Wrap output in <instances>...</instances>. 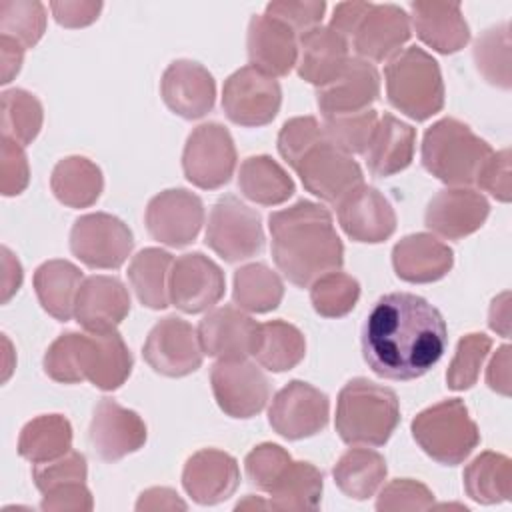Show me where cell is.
Returning a JSON list of instances; mask_svg holds the SVG:
<instances>
[{
  "label": "cell",
  "instance_id": "6da1fadb",
  "mask_svg": "<svg viewBox=\"0 0 512 512\" xmlns=\"http://www.w3.org/2000/svg\"><path fill=\"white\" fill-rule=\"evenodd\" d=\"M448 330L442 314L422 296L390 292L376 300L362 326V356L388 380H416L444 356Z\"/></svg>",
  "mask_w": 512,
  "mask_h": 512
},
{
  "label": "cell",
  "instance_id": "7a4b0ae2",
  "mask_svg": "<svg viewBox=\"0 0 512 512\" xmlns=\"http://www.w3.org/2000/svg\"><path fill=\"white\" fill-rule=\"evenodd\" d=\"M272 258L288 282L310 288L320 276L340 270L344 246L336 234L332 214L310 200L272 212L268 216Z\"/></svg>",
  "mask_w": 512,
  "mask_h": 512
},
{
  "label": "cell",
  "instance_id": "3957f363",
  "mask_svg": "<svg viewBox=\"0 0 512 512\" xmlns=\"http://www.w3.org/2000/svg\"><path fill=\"white\" fill-rule=\"evenodd\" d=\"M44 372L60 384L88 380L92 386L112 392L130 376L134 358L122 336L112 332H66L46 350Z\"/></svg>",
  "mask_w": 512,
  "mask_h": 512
},
{
  "label": "cell",
  "instance_id": "277c9868",
  "mask_svg": "<svg viewBox=\"0 0 512 512\" xmlns=\"http://www.w3.org/2000/svg\"><path fill=\"white\" fill-rule=\"evenodd\" d=\"M400 422L392 388L368 378H352L338 394L336 432L350 446H384Z\"/></svg>",
  "mask_w": 512,
  "mask_h": 512
},
{
  "label": "cell",
  "instance_id": "5b68a950",
  "mask_svg": "<svg viewBox=\"0 0 512 512\" xmlns=\"http://www.w3.org/2000/svg\"><path fill=\"white\" fill-rule=\"evenodd\" d=\"M492 152L484 138L456 118L434 122L422 138V166L452 188L474 184Z\"/></svg>",
  "mask_w": 512,
  "mask_h": 512
},
{
  "label": "cell",
  "instance_id": "8992f818",
  "mask_svg": "<svg viewBox=\"0 0 512 512\" xmlns=\"http://www.w3.org/2000/svg\"><path fill=\"white\" fill-rule=\"evenodd\" d=\"M388 102L416 122L444 108V82L438 62L422 48L410 46L384 68Z\"/></svg>",
  "mask_w": 512,
  "mask_h": 512
},
{
  "label": "cell",
  "instance_id": "52a82bcc",
  "mask_svg": "<svg viewBox=\"0 0 512 512\" xmlns=\"http://www.w3.org/2000/svg\"><path fill=\"white\" fill-rule=\"evenodd\" d=\"M416 444L444 466L462 464L480 444V432L460 398H448L418 412L410 424Z\"/></svg>",
  "mask_w": 512,
  "mask_h": 512
},
{
  "label": "cell",
  "instance_id": "ba28073f",
  "mask_svg": "<svg viewBox=\"0 0 512 512\" xmlns=\"http://www.w3.org/2000/svg\"><path fill=\"white\" fill-rule=\"evenodd\" d=\"M204 242L226 262L248 260L264 248L262 218L240 198L226 194L210 210Z\"/></svg>",
  "mask_w": 512,
  "mask_h": 512
},
{
  "label": "cell",
  "instance_id": "9c48e42d",
  "mask_svg": "<svg viewBox=\"0 0 512 512\" xmlns=\"http://www.w3.org/2000/svg\"><path fill=\"white\" fill-rule=\"evenodd\" d=\"M236 168V146L218 122L196 126L184 144L182 170L190 184L202 190H218L230 182Z\"/></svg>",
  "mask_w": 512,
  "mask_h": 512
},
{
  "label": "cell",
  "instance_id": "30bf717a",
  "mask_svg": "<svg viewBox=\"0 0 512 512\" xmlns=\"http://www.w3.org/2000/svg\"><path fill=\"white\" fill-rule=\"evenodd\" d=\"M134 248L130 228L106 212L84 214L70 230V250L88 268H120Z\"/></svg>",
  "mask_w": 512,
  "mask_h": 512
},
{
  "label": "cell",
  "instance_id": "8fae6325",
  "mask_svg": "<svg viewBox=\"0 0 512 512\" xmlns=\"http://www.w3.org/2000/svg\"><path fill=\"white\" fill-rule=\"evenodd\" d=\"M282 104V88L276 78L244 66L230 74L222 88V110L238 126L258 128L270 124Z\"/></svg>",
  "mask_w": 512,
  "mask_h": 512
},
{
  "label": "cell",
  "instance_id": "7c38bea8",
  "mask_svg": "<svg viewBox=\"0 0 512 512\" xmlns=\"http://www.w3.org/2000/svg\"><path fill=\"white\" fill-rule=\"evenodd\" d=\"M328 416V396L304 380H290L274 394L268 408L272 430L286 440L316 436L326 428Z\"/></svg>",
  "mask_w": 512,
  "mask_h": 512
},
{
  "label": "cell",
  "instance_id": "4fadbf2b",
  "mask_svg": "<svg viewBox=\"0 0 512 512\" xmlns=\"http://www.w3.org/2000/svg\"><path fill=\"white\" fill-rule=\"evenodd\" d=\"M294 170L310 194L334 206L364 180L360 164L328 138L310 148Z\"/></svg>",
  "mask_w": 512,
  "mask_h": 512
},
{
  "label": "cell",
  "instance_id": "5bb4252c",
  "mask_svg": "<svg viewBox=\"0 0 512 512\" xmlns=\"http://www.w3.org/2000/svg\"><path fill=\"white\" fill-rule=\"evenodd\" d=\"M202 354L196 328L178 316L158 320L142 346L148 366L168 378H182L196 372L202 366Z\"/></svg>",
  "mask_w": 512,
  "mask_h": 512
},
{
  "label": "cell",
  "instance_id": "9a60e30c",
  "mask_svg": "<svg viewBox=\"0 0 512 512\" xmlns=\"http://www.w3.org/2000/svg\"><path fill=\"white\" fill-rule=\"evenodd\" d=\"M216 404L230 418H252L260 414L270 398V382L264 372L244 360H218L210 370Z\"/></svg>",
  "mask_w": 512,
  "mask_h": 512
},
{
  "label": "cell",
  "instance_id": "2e32d148",
  "mask_svg": "<svg viewBox=\"0 0 512 512\" xmlns=\"http://www.w3.org/2000/svg\"><path fill=\"white\" fill-rule=\"evenodd\" d=\"M226 278L222 268L202 252H188L174 260L168 276V298L178 310L198 314L220 302Z\"/></svg>",
  "mask_w": 512,
  "mask_h": 512
},
{
  "label": "cell",
  "instance_id": "e0dca14e",
  "mask_svg": "<svg viewBox=\"0 0 512 512\" xmlns=\"http://www.w3.org/2000/svg\"><path fill=\"white\" fill-rule=\"evenodd\" d=\"M144 222L154 240L172 248H182L194 242L200 234L204 224V204L196 194L184 188H170L148 202Z\"/></svg>",
  "mask_w": 512,
  "mask_h": 512
},
{
  "label": "cell",
  "instance_id": "ac0fdd59",
  "mask_svg": "<svg viewBox=\"0 0 512 512\" xmlns=\"http://www.w3.org/2000/svg\"><path fill=\"white\" fill-rule=\"evenodd\" d=\"M88 438L100 460L116 462L138 452L146 444L148 430L134 410L120 406L112 398H100L92 414Z\"/></svg>",
  "mask_w": 512,
  "mask_h": 512
},
{
  "label": "cell",
  "instance_id": "d6986e66",
  "mask_svg": "<svg viewBox=\"0 0 512 512\" xmlns=\"http://www.w3.org/2000/svg\"><path fill=\"white\" fill-rule=\"evenodd\" d=\"M338 224L354 242L378 244L396 230V214L388 198L374 186L360 184L338 204Z\"/></svg>",
  "mask_w": 512,
  "mask_h": 512
},
{
  "label": "cell",
  "instance_id": "ffe728a7",
  "mask_svg": "<svg viewBox=\"0 0 512 512\" xmlns=\"http://www.w3.org/2000/svg\"><path fill=\"white\" fill-rule=\"evenodd\" d=\"M490 214L488 200L472 188H444L426 206L424 224L434 234L460 240L482 228Z\"/></svg>",
  "mask_w": 512,
  "mask_h": 512
},
{
  "label": "cell",
  "instance_id": "44dd1931",
  "mask_svg": "<svg viewBox=\"0 0 512 512\" xmlns=\"http://www.w3.org/2000/svg\"><path fill=\"white\" fill-rule=\"evenodd\" d=\"M380 96V74L372 62L350 58L326 86L316 88V104L324 118L368 110Z\"/></svg>",
  "mask_w": 512,
  "mask_h": 512
},
{
  "label": "cell",
  "instance_id": "7402d4cb",
  "mask_svg": "<svg viewBox=\"0 0 512 512\" xmlns=\"http://www.w3.org/2000/svg\"><path fill=\"white\" fill-rule=\"evenodd\" d=\"M160 94L174 114L196 120L214 108L216 82L200 62L174 60L162 74Z\"/></svg>",
  "mask_w": 512,
  "mask_h": 512
},
{
  "label": "cell",
  "instance_id": "603a6c76",
  "mask_svg": "<svg viewBox=\"0 0 512 512\" xmlns=\"http://www.w3.org/2000/svg\"><path fill=\"white\" fill-rule=\"evenodd\" d=\"M238 484V462L224 450H198L186 460L182 470V486L186 494L202 506H212L228 500L236 492Z\"/></svg>",
  "mask_w": 512,
  "mask_h": 512
},
{
  "label": "cell",
  "instance_id": "cb8c5ba5",
  "mask_svg": "<svg viewBox=\"0 0 512 512\" xmlns=\"http://www.w3.org/2000/svg\"><path fill=\"white\" fill-rule=\"evenodd\" d=\"M410 18L396 4H372L350 40L358 58L368 62L392 60L410 40Z\"/></svg>",
  "mask_w": 512,
  "mask_h": 512
},
{
  "label": "cell",
  "instance_id": "d4e9b609",
  "mask_svg": "<svg viewBox=\"0 0 512 512\" xmlns=\"http://www.w3.org/2000/svg\"><path fill=\"white\" fill-rule=\"evenodd\" d=\"M130 312V294L116 276L84 278L74 306L76 322L86 332H112Z\"/></svg>",
  "mask_w": 512,
  "mask_h": 512
},
{
  "label": "cell",
  "instance_id": "484cf974",
  "mask_svg": "<svg viewBox=\"0 0 512 512\" xmlns=\"http://www.w3.org/2000/svg\"><path fill=\"white\" fill-rule=\"evenodd\" d=\"M258 322L234 306L210 310L198 324L202 352L218 360H244L252 354Z\"/></svg>",
  "mask_w": 512,
  "mask_h": 512
},
{
  "label": "cell",
  "instance_id": "4316f807",
  "mask_svg": "<svg viewBox=\"0 0 512 512\" xmlns=\"http://www.w3.org/2000/svg\"><path fill=\"white\" fill-rule=\"evenodd\" d=\"M246 50L256 70L272 78L286 76L298 60V36L280 20L258 14L248 22Z\"/></svg>",
  "mask_w": 512,
  "mask_h": 512
},
{
  "label": "cell",
  "instance_id": "83f0119b",
  "mask_svg": "<svg viewBox=\"0 0 512 512\" xmlns=\"http://www.w3.org/2000/svg\"><path fill=\"white\" fill-rule=\"evenodd\" d=\"M392 266L400 280L430 284L442 280L454 266V252L432 234L416 232L398 240L392 248Z\"/></svg>",
  "mask_w": 512,
  "mask_h": 512
},
{
  "label": "cell",
  "instance_id": "f1b7e54d",
  "mask_svg": "<svg viewBox=\"0 0 512 512\" xmlns=\"http://www.w3.org/2000/svg\"><path fill=\"white\" fill-rule=\"evenodd\" d=\"M408 18L416 36L440 54H454L470 40L458 2H412Z\"/></svg>",
  "mask_w": 512,
  "mask_h": 512
},
{
  "label": "cell",
  "instance_id": "f546056e",
  "mask_svg": "<svg viewBox=\"0 0 512 512\" xmlns=\"http://www.w3.org/2000/svg\"><path fill=\"white\" fill-rule=\"evenodd\" d=\"M348 44L330 28L316 26L298 36L296 70L302 80L316 88L332 82L348 64Z\"/></svg>",
  "mask_w": 512,
  "mask_h": 512
},
{
  "label": "cell",
  "instance_id": "4dcf8cb0",
  "mask_svg": "<svg viewBox=\"0 0 512 512\" xmlns=\"http://www.w3.org/2000/svg\"><path fill=\"white\" fill-rule=\"evenodd\" d=\"M416 130L392 114L378 118L376 130L364 152L368 170L378 178L406 170L414 158Z\"/></svg>",
  "mask_w": 512,
  "mask_h": 512
},
{
  "label": "cell",
  "instance_id": "1f68e13d",
  "mask_svg": "<svg viewBox=\"0 0 512 512\" xmlns=\"http://www.w3.org/2000/svg\"><path fill=\"white\" fill-rule=\"evenodd\" d=\"M82 282L80 268L68 260H48L36 268L32 278L40 306L58 322H68L74 316Z\"/></svg>",
  "mask_w": 512,
  "mask_h": 512
},
{
  "label": "cell",
  "instance_id": "d6a6232c",
  "mask_svg": "<svg viewBox=\"0 0 512 512\" xmlns=\"http://www.w3.org/2000/svg\"><path fill=\"white\" fill-rule=\"evenodd\" d=\"M50 188L58 202L68 208L92 206L104 188L102 170L86 156H66L56 162Z\"/></svg>",
  "mask_w": 512,
  "mask_h": 512
},
{
  "label": "cell",
  "instance_id": "836d02e7",
  "mask_svg": "<svg viewBox=\"0 0 512 512\" xmlns=\"http://www.w3.org/2000/svg\"><path fill=\"white\" fill-rule=\"evenodd\" d=\"M252 356L270 372H286L306 356V338L294 324L270 320L258 324Z\"/></svg>",
  "mask_w": 512,
  "mask_h": 512
},
{
  "label": "cell",
  "instance_id": "e575fe53",
  "mask_svg": "<svg viewBox=\"0 0 512 512\" xmlns=\"http://www.w3.org/2000/svg\"><path fill=\"white\" fill-rule=\"evenodd\" d=\"M238 188L242 196L260 206H278L294 194V180L272 156L260 154L240 164Z\"/></svg>",
  "mask_w": 512,
  "mask_h": 512
},
{
  "label": "cell",
  "instance_id": "d590c367",
  "mask_svg": "<svg viewBox=\"0 0 512 512\" xmlns=\"http://www.w3.org/2000/svg\"><path fill=\"white\" fill-rule=\"evenodd\" d=\"M386 460L370 448L346 450L332 468L334 484L352 500H366L376 494L386 478Z\"/></svg>",
  "mask_w": 512,
  "mask_h": 512
},
{
  "label": "cell",
  "instance_id": "8d00e7d4",
  "mask_svg": "<svg viewBox=\"0 0 512 512\" xmlns=\"http://www.w3.org/2000/svg\"><path fill=\"white\" fill-rule=\"evenodd\" d=\"M72 450V426L62 414H42L24 424L18 436V454L32 462H52Z\"/></svg>",
  "mask_w": 512,
  "mask_h": 512
},
{
  "label": "cell",
  "instance_id": "74e56055",
  "mask_svg": "<svg viewBox=\"0 0 512 512\" xmlns=\"http://www.w3.org/2000/svg\"><path fill=\"white\" fill-rule=\"evenodd\" d=\"M466 494L478 504H500L512 496V460L506 454L482 452L462 474Z\"/></svg>",
  "mask_w": 512,
  "mask_h": 512
},
{
  "label": "cell",
  "instance_id": "f35d334b",
  "mask_svg": "<svg viewBox=\"0 0 512 512\" xmlns=\"http://www.w3.org/2000/svg\"><path fill=\"white\" fill-rule=\"evenodd\" d=\"M172 264V254L162 248H144L132 258L126 274L140 304L152 310H164L170 304L168 276Z\"/></svg>",
  "mask_w": 512,
  "mask_h": 512
},
{
  "label": "cell",
  "instance_id": "ab89813d",
  "mask_svg": "<svg viewBox=\"0 0 512 512\" xmlns=\"http://www.w3.org/2000/svg\"><path fill=\"white\" fill-rule=\"evenodd\" d=\"M324 476L322 472L302 460H292L272 486L270 508L274 510H316L322 500Z\"/></svg>",
  "mask_w": 512,
  "mask_h": 512
},
{
  "label": "cell",
  "instance_id": "60d3db41",
  "mask_svg": "<svg viewBox=\"0 0 512 512\" xmlns=\"http://www.w3.org/2000/svg\"><path fill=\"white\" fill-rule=\"evenodd\" d=\"M284 284L280 276L262 262L240 266L234 272L232 298L240 310L266 314L282 302Z\"/></svg>",
  "mask_w": 512,
  "mask_h": 512
},
{
  "label": "cell",
  "instance_id": "b9f144b4",
  "mask_svg": "<svg viewBox=\"0 0 512 512\" xmlns=\"http://www.w3.org/2000/svg\"><path fill=\"white\" fill-rule=\"evenodd\" d=\"M42 120L44 110L34 94L22 88L2 92V138L28 146L40 134Z\"/></svg>",
  "mask_w": 512,
  "mask_h": 512
},
{
  "label": "cell",
  "instance_id": "7bdbcfd3",
  "mask_svg": "<svg viewBox=\"0 0 512 512\" xmlns=\"http://www.w3.org/2000/svg\"><path fill=\"white\" fill-rule=\"evenodd\" d=\"M508 24H498L484 30L474 42V62L478 72L492 86L510 88V32Z\"/></svg>",
  "mask_w": 512,
  "mask_h": 512
},
{
  "label": "cell",
  "instance_id": "ee69618b",
  "mask_svg": "<svg viewBox=\"0 0 512 512\" xmlns=\"http://www.w3.org/2000/svg\"><path fill=\"white\" fill-rule=\"evenodd\" d=\"M46 30V8L36 0L0 2V36L18 42L24 50L34 48Z\"/></svg>",
  "mask_w": 512,
  "mask_h": 512
},
{
  "label": "cell",
  "instance_id": "f6af8a7d",
  "mask_svg": "<svg viewBox=\"0 0 512 512\" xmlns=\"http://www.w3.org/2000/svg\"><path fill=\"white\" fill-rule=\"evenodd\" d=\"M360 298V284L346 272H328L310 286V302L324 318H342L354 310Z\"/></svg>",
  "mask_w": 512,
  "mask_h": 512
},
{
  "label": "cell",
  "instance_id": "bcb514c9",
  "mask_svg": "<svg viewBox=\"0 0 512 512\" xmlns=\"http://www.w3.org/2000/svg\"><path fill=\"white\" fill-rule=\"evenodd\" d=\"M378 112L368 108L354 114L324 118L326 138L346 154H364L378 124Z\"/></svg>",
  "mask_w": 512,
  "mask_h": 512
},
{
  "label": "cell",
  "instance_id": "7dc6e473",
  "mask_svg": "<svg viewBox=\"0 0 512 512\" xmlns=\"http://www.w3.org/2000/svg\"><path fill=\"white\" fill-rule=\"evenodd\" d=\"M492 348L490 336L482 332L466 334L458 340L456 352L446 370V386L450 390H468L476 384L480 368Z\"/></svg>",
  "mask_w": 512,
  "mask_h": 512
},
{
  "label": "cell",
  "instance_id": "c3c4849f",
  "mask_svg": "<svg viewBox=\"0 0 512 512\" xmlns=\"http://www.w3.org/2000/svg\"><path fill=\"white\" fill-rule=\"evenodd\" d=\"M324 138V126L314 116H296L282 124L278 132V152L288 166L296 168L302 156Z\"/></svg>",
  "mask_w": 512,
  "mask_h": 512
},
{
  "label": "cell",
  "instance_id": "681fc988",
  "mask_svg": "<svg viewBox=\"0 0 512 512\" xmlns=\"http://www.w3.org/2000/svg\"><path fill=\"white\" fill-rule=\"evenodd\" d=\"M290 462L292 456L288 450H284L280 444L264 442L246 454L244 468L252 486L262 492H270Z\"/></svg>",
  "mask_w": 512,
  "mask_h": 512
},
{
  "label": "cell",
  "instance_id": "f907efd6",
  "mask_svg": "<svg viewBox=\"0 0 512 512\" xmlns=\"http://www.w3.org/2000/svg\"><path fill=\"white\" fill-rule=\"evenodd\" d=\"M434 506L432 490L412 478H396L388 482L376 500L378 512H398V510H428Z\"/></svg>",
  "mask_w": 512,
  "mask_h": 512
},
{
  "label": "cell",
  "instance_id": "816d5d0a",
  "mask_svg": "<svg viewBox=\"0 0 512 512\" xmlns=\"http://www.w3.org/2000/svg\"><path fill=\"white\" fill-rule=\"evenodd\" d=\"M86 476H88L86 458L82 452H76V450H70L68 454L52 462L34 464L32 468V480L42 494L62 484L86 482Z\"/></svg>",
  "mask_w": 512,
  "mask_h": 512
},
{
  "label": "cell",
  "instance_id": "f5cc1de1",
  "mask_svg": "<svg viewBox=\"0 0 512 512\" xmlns=\"http://www.w3.org/2000/svg\"><path fill=\"white\" fill-rule=\"evenodd\" d=\"M324 12H326V2L322 0H298V2L276 0L266 6L264 14L292 28L296 36H302L304 32L320 26Z\"/></svg>",
  "mask_w": 512,
  "mask_h": 512
},
{
  "label": "cell",
  "instance_id": "db71d44e",
  "mask_svg": "<svg viewBox=\"0 0 512 512\" xmlns=\"http://www.w3.org/2000/svg\"><path fill=\"white\" fill-rule=\"evenodd\" d=\"M30 180L28 158L22 146L10 138H2L0 148V192L2 196H18Z\"/></svg>",
  "mask_w": 512,
  "mask_h": 512
},
{
  "label": "cell",
  "instance_id": "11a10c76",
  "mask_svg": "<svg viewBox=\"0 0 512 512\" xmlns=\"http://www.w3.org/2000/svg\"><path fill=\"white\" fill-rule=\"evenodd\" d=\"M476 184L486 190L492 198L500 202H510L512 186H510V150L504 148L500 152H492V156L484 162L482 170L476 176Z\"/></svg>",
  "mask_w": 512,
  "mask_h": 512
},
{
  "label": "cell",
  "instance_id": "9f6ffc18",
  "mask_svg": "<svg viewBox=\"0 0 512 512\" xmlns=\"http://www.w3.org/2000/svg\"><path fill=\"white\" fill-rule=\"evenodd\" d=\"M40 508L46 512H88L94 500L84 482H70L44 492Z\"/></svg>",
  "mask_w": 512,
  "mask_h": 512
},
{
  "label": "cell",
  "instance_id": "6f0895ef",
  "mask_svg": "<svg viewBox=\"0 0 512 512\" xmlns=\"http://www.w3.org/2000/svg\"><path fill=\"white\" fill-rule=\"evenodd\" d=\"M54 20L64 28H84L98 20L102 2L98 0H62L50 2Z\"/></svg>",
  "mask_w": 512,
  "mask_h": 512
},
{
  "label": "cell",
  "instance_id": "680465c9",
  "mask_svg": "<svg viewBox=\"0 0 512 512\" xmlns=\"http://www.w3.org/2000/svg\"><path fill=\"white\" fill-rule=\"evenodd\" d=\"M370 8L372 2H340L332 12L330 28L350 46L352 36L356 34L360 22L370 12Z\"/></svg>",
  "mask_w": 512,
  "mask_h": 512
},
{
  "label": "cell",
  "instance_id": "91938a15",
  "mask_svg": "<svg viewBox=\"0 0 512 512\" xmlns=\"http://www.w3.org/2000/svg\"><path fill=\"white\" fill-rule=\"evenodd\" d=\"M486 384L490 390L510 396V346L504 344L492 356L486 368Z\"/></svg>",
  "mask_w": 512,
  "mask_h": 512
},
{
  "label": "cell",
  "instance_id": "94428289",
  "mask_svg": "<svg viewBox=\"0 0 512 512\" xmlns=\"http://www.w3.org/2000/svg\"><path fill=\"white\" fill-rule=\"evenodd\" d=\"M186 502L172 490V488H148L140 494L138 502H136V510L144 512V510H186Z\"/></svg>",
  "mask_w": 512,
  "mask_h": 512
},
{
  "label": "cell",
  "instance_id": "6125c7cd",
  "mask_svg": "<svg viewBox=\"0 0 512 512\" xmlns=\"http://www.w3.org/2000/svg\"><path fill=\"white\" fill-rule=\"evenodd\" d=\"M22 58L24 48L6 36H0V84L12 82L22 68Z\"/></svg>",
  "mask_w": 512,
  "mask_h": 512
},
{
  "label": "cell",
  "instance_id": "be15d7a7",
  "mask_svg": "<svg viewBox=\"0 0 512 512\" xmlns=\"http://www.w3.org/2000/svg\"><path fill=\"white\" fill-rule=\"evenodd\" d=\"M0 282H2V288H0L2 304H6L18 292V288L22 284V266H20L18 258L6 246H2V278H0Z\"/></svg>",
  "mask_w": 512,
  "mask_h": 512
},
{
  "label": "cell",
  "instance_id": "e7e4bbea",
  "mask_svg": "<svg viewBox=\"0 0 512 512\" xmlns=\"http://www.w3.org/2000/svg\"><path fill=\"white\" fill-rule=\"evenodd\" d=\"M488 326L498 332L500 336L508 338L510 334V292H502L490 304L488 312Z\"/></svg>",
  "mask_w": 512,
  "mask_h": 512
},
{
  "label": "cell",
  "instance_id": "03108f58",
  "mask_svg": "<svg viewBox=\"0 0 512 512\" xmlns=\"http://www.w3.org/2000/svg\"><path fill=\"white\" fill-rule=\"evenodd\" d=\"M240 508H270V504L262 502L260 498L248 496L246 500H242V502H238V504H236V510H240Z\"/></svg>",
  "mask_w": 512,
  "mask_h": 512
}]
</instances>
